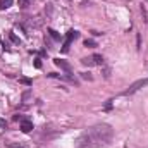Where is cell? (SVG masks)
I'll return each mask as SVG.
<instances>
[{
    "label": "cell",
    "mask_w": 148,
    "mask_h": 148,
    "mask_svg": "<svg viewBox=\"0 0 148 148\" xmlns=\"http://www.w3.org/2000/svg\"><path fill=\"white\" fill-rule=\"evenodd\" d=\"M112 134H114V131L109 124H105V122L95 124L81 134V138L77 140V148H93L98 145H103V143H109Z\"/></svg>",
    "instance_id": "1"
},
{
    "label": "cell",
    "mask_w": 148,
    "mask_h": 148,
    "mask_svg": "<svg viewBox=\"0 0 148 148\" xmlns=\"http://www.w3.org/2000/svg\"><path fill=\"white\" fill-rule=\"evenodd\" d=\"M145 86H148V77H145V79H138V81H134L122 95H133V93H136L138 90H141V88H145Z\"/></svg>",
    "instance_id": "2"
},
{
    "label": "cell",
    "mask_w": 148,
    "mask_h": 148,
    "mask_svg": "<svg viewBox=\"0 0 148 148\" xmlns=\"http://www.w3.org/2000/svg\"><path fill=\"white\" fill-rule=\"evenodd\" d=\"M81 62H83V66H88V67H93V66H103V57L95 53V55H90V57L83 59Z\"/></svg>",
    "instance_id": "3"
},
{
    "label": "cell",
    "mask_w": 148,
    "mask_h": 148,
    "mask_svg": "<svg viewBox=\"0 0 148 148\" xmlns=\"http://www.w3.org/2000/svg\"><path fill=\"white\" fill-rule=\"evenodd\" d=\"M77 36H79V33H77L76 29H71V31L67 33L66 40H64V45H62V52H67V50H69V47H71V43H73V40H76Z\"/></svg>",
    "instance_id": "4"
},
{
    "label": "cell",
    "mask_w": 148,
    "mask_h": 148,
    "mask_svg": "<svg viewBox=\"0 0 148 148\" xmlns=\"http://www.w3.org/2000/svg\"><path fill=\"white\" fill-rule=\"evenodd\" d=\"M53 64H55V66H59L62 71H66L67 74L73 73V67H71V64H67V62H66V60H62V59H53Z\"/></svg>",
    "instance_id": "5"
},
{
    "label": "cell",
    "mask_w": 148,
    "mask_h": 148,
    "mask_svg": "<svg viewBox=\"0 0 148 148\" xmlns=\"http://www.w3.org/2000/svg\"><path fill=\"white\" fill-rule=\"evenodd\" d=\"M33 129V122L29 119H21V131L23 133H29Z\"/></svg>",
    "instance_id": "6"
},
{
    "label": "cell",
    "mask_w": 148,
    "mask_h": 148,
    "mask_svg": "<svg viewBox=\"0 0 148 148\" xmlns=\"http://www.w3.org/2000/svg\"><path fill=\"white\" fill-rule=\"evenodd\" d=\"M10 5H12V0H0V9H2V10L9 9Z\"/></svg>",
    "instance_id": "7"
},
{
    "label": "cell",
    "mask_w": 148,
    "mask_h": 148,
    "mask_svg": "<svg viewBox=\"0 0 148 148\" xmlns=\"http://www.w3.org/2000/svg\"><path fill=\"white\" fill-rule=\"evenodd\" d=\"M7 148H29V145H24V143H9Z\"/></svg>",
    "instance_id": "8"
},
{
    "label": "cell",
    "mask_w": 148,
    "mask_h": 148,
    "mask_svg": "<svg viewBox=\"0 0 148 148\" xmlns=\"http://www.w3.org/2000/svg\"><path fill=\"white\" fill-rule=\"evenodd\" d=\"M48 33H50V36L53 38V40H60V35H59V33H57V31H53V29H50V31H48Z\"/></svg>",
    "instance_id": "9"
},
{
    "label": "cell",
    "mask_w": 148,
    "mask_h": 148,
    "mask_svg": "<svg viewBox=\"0 0 148 148\" xmlns=\"http://www.w3.org/2000/svg\"><path fill=\"white\" fill-rule=\"evenodd\" d=\"M28 2H29V0H19V5H21V7H26Z\"/></svg>",
    "instance_id": "10"
},
{
    "label": "cell",
    "mask_w": 148,
    "mask_h": 148,
    "mask_svg": "<svg viewBox=\"0 0 148 148\" xmlns=\"http://www.w3.org/2000/svg\"><path fill=\"white\" fill-rule=\"evenodd\" d=\"M84 45H86V47H93V45H95V43H93V41H91V40H90V41H88V40H86V41H84Z\"/></svg>",
    "instance_id": "11"
}]
</instances>
